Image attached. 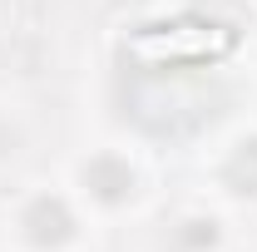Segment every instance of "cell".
Instances as JSON below:
<instances>
[{"instance_id":"3957f363","label":"cell","mask_w":257,"mask_h":252,"mask_svg":"<svg viewBox=\"0 0 257 252\" xmlns=\"http://www.w3.org/2000/svg\"><path fill=\"white\" fill-rule=\"evenodd\" d=\"M213 193L232 208H257V124L232 129L208 158Z\"/></svg>"},{"instance_id":"6da1fadb","label":"cell","mask_w":257,"mask_h":252,"mask_svg":"<svg viewBox=\"0 0 257 252\" xmlns=\"http://www.w3.org/2000/svg\"><path fill=\"white\" fill-rule=\"evenodd\" d=\"M99 222L84 213V203L69 183H25L5 203L0 237L10 252H84Z\"/></svg>"},{"instance_id":"277c9868","label":"cell","mask_w":257,"mask_h":252,"mask_svg":"<svg viewBox=\"0 0 257 252\" xmlns=\"http://www.w3.org/2000/svg\"><path fill=\"white\" fill-rule=\"evenodd\" d=\"M25 144H30V129H25V119H20V109L0 104V173L25 158Z\"/></svg>"},{"instance_id":"7a4b0ae2","label":"cell","mask_w":257,"mask_h":252,"mask_svg":"<svg viewBox=\"0 0 257 252\" xmlns=\"http://www.w3.org/2000/svg\"><path fill=\"white\" fill-rule=\"evenodd\" d=\"M64 183L84 203V213L94 222L134 218L154 198V173H149V163L134 154L128 144H94V149H84L69 163Z\"/></svg>"}]
</instances>
